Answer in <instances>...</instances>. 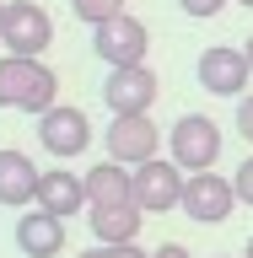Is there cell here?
Segmentation results:
<instances>
[{"instance_id": "cell-18", "label": "cell", "mask_w": 253, "mask_h": 258, "mask_svg": "<svg viewBox=\"0 0 253 258\" xmlns=\"http://www.w3.org/2000/svg\"><path fill=\"white\" fill-rule=\"evenodd\" d=\"M226 0H178V11L183 16H194V22H205V16H216Z\"/></svg>"}, {"instance_id": "cell-7", "label": "cell", "mask_w": 253, "mask_h": 258, "mask_svg": "<svg viewBox=\"0 0 253 258\" xmlns=\"http://www.w3.org/2000/svg\"><path fill=\"white\" fill-rule=\"evenodd\" d=\"M183 167L178 161H145V167H135V205L145 210V215H162V210H178L183 205Z\"/></svg>"}, {"instance_id": "cell-16", "label": "cell", "mask_w": 253, "mask_h": 258, "mask_svg": "<svg viewBox=\"0 0 253 258\" xmlns=\"http://www.w3.org/2000/svg\"><path fill=\"white\" fill-rule=\"evenodd\" d=\"M70 6H76V16L86 27H103L113 16H124V0H70Z\"/></svg>"}, {"instance_id": "cell-14", "label": "cell", "mask_w": 253, "mask_h": 258, "mask_svg": "<svg viewBox=\"0 0 253 258\" xmlns=\"http://www.w3.org/2000/svg\"><path fill=\"white\" fill-rule=\"evenodd\" d=\"M81 205H86V183H81L76 172H38V210H48V215H81Z\"/></svg>"}, {"instance_id": "cell-19", "label": "cell", "mask_w": 253, "mask_h": 258, "mask_svg": "<svg viewBox=\"0 0 253 258\" xmlns=\"http://www.w3.org/2000/svg\"><path fill=\"white\" fill-rule=\"evenodd\" d=\"M237 129H242V140L253 145V97H242V102H237Z\"/></svg>"}, {"instance_id": "cell-25", "label": "cell", "mask_w": 253, "mask_h": 258, "mask_svg": "<svg viewBox=\"0 0 253 258\" xmlns=\"http://www.w3.org/2000/svg\"><path fill=\"white\" fill-rule=\"evenodd\" d=\"M0 22H6V0H0Z\"/></svg>"}, {"instance_id": "cell-4", "label": "cell", "mask_w": 253, "mask_h": 258, "mask_svg": "<svg viewBox=\"0 0 253 258\" xmlns=\"http://www.w3.org/2000/svg\"><path fill=\"white\" fill-rule=\"evenodd\" d=\"M92 48L97 59L108 64V70H124V64H145V48H151V32H145V22H135V16H113V22H103V27H92Z\"/></svg>"}, {"instance_id": "cell-13", "label": "cell", "mask_w": 253, "mask_h": 258, "mask_svg": "<svg viewBox=\"0 0 253 258\" xmlns=\"http://www.w3.org/2000/svg\"><path fill=\"white\" fill-rule=\"evenodd\" d=\"M16 247L27 258H54L65 247V221L60 215H48V210H32L16 221Z\"/></svg>"}, {"instance_id": "cell-3", "label": "cell", "mask_w": 253, "mask_h": 258, "mask_svg": "<svg viewBox=\"0 0 253 258\" xmlns=\"http://www.w3.org/2000/svg\"><path fill=\"white\" fill-rule=\"evenodd\" d=\"M103 140H108V161L119 167H145V161H157L162 151V129L151 124V113H124V118H113L103 129Z\"/></svg>"}, {"instance_id": "cell-6", "label": "cell", "mask_w": 253, "mask_h": 258, "mask_svg": "<svg viewBox=\"0 0 253 258\" xmlns=\"http://www.w3.org/2000/svg\"><path fill=\"white\" fill-rule=\"evenodd\" d=\"M38 140L54 161H70L81 156L86 145H92V124H86V113L70 108V102H54L48 113H38Z\"/></svg>"}, {"instance_id": "cell-27", "label": "cell", "mask_w": 253, "mask_h": 258, "mask_svg": "<svg viewBox=\"0 0 253 258\" xmlns=\"http://www.w3.org/2000/svg\"><path fill=\"white\" fill-rule=\"evenodd\" d=\"M221 258H226V253H221Z\"/></svg>"}, {"instance_id": "cell-2", "label": "cell", "mask_w": 253, "mask_h": 258, "mask_svg": "<svg viewBox=\"0 0 253 258\" xmlns=\"http://www.w3.org/2000/svg\"><path fill=\"white\" fill-rule=\"evenodd\" d=\"M167 151H173L167 161H178L183 172H210L216 156H221V124L205 118V113H183L167 135Z\"/></svg>"}, {"instance_id": "cell-5", "label": "cell", "mask_w": 253, "mask_h": 258, "mask_svg": "<svg viewBox=\"0 0 253 258\" xmlns=\"http://www.w3.org/2000/svg\"><path fill=\"white\" fill-rule=\"evenodd\" d=\"M0 43L11 48V54L38 59V54L54 43V22H48V11L32 6V0H11V6H6V22H0Z\"/></svg>"}, {"instance_id": "cell-8", "label": "cell", "mask_w": 253, "mask_h": 258, "mask_svg": "<svg viewBox=\"0 0 253 258\" xmlns=\"http://www.w3.org/2000/svg\"><path fill=\"white\" fill-rule=\"evenodd\" d=\"M194 76H199V86H205L210 97H242V86L253 81V64H248V54H242V48L216 43V48H205V54H199Z\"/></svg>"}, {"instance_id": "cell-17", "label": "cell", "mask_w": 253, "mask_h": 258, "mask_svg": "<svg viewBox=\"0 0 253 258\" xmlns=\"http://www.w3.org/2000/svg\"><path fill=\"white\" fill-rule=\"evenodd\" d=\"M232 188H237V205H253V156L232 172Z\"/></svg>"}, {"instance_id": "cell-15", "label": "cell", "mask_w": 253, "mask_h": 258, "mask_svg": "<svg viewBox=\"0 0 253 258\" xmlns=\"http://www.w3.org/2000/svg\"><path fill=\"white\" fill-rule=\"evenodd\" d=\"M86 183V205H135V172H124L119 161H97Z\"/></svg>"}, {"instance_id": "cell-9", "label": "cell", "mask_w": 253, "mask_h": 258, "mask_svg": "<svg viewBox=\"0 0 253 258\" xmlns=\"http://www.w3.org/2000/svg\"><path fill=\"white\" fill-rule=\"evenodd\" d=\"M157 76L145 70V64H124V70H108V81H103V102H108L113 118H124V113H151V102H157Z\"/></svg>"}, {"instance_id": "cell-24", "label": "cell", "mask_w": 253, "mask_h": 258, "mask_svg": "<svg viewBox=\"0 0 253 258\" xmlns=\"http://www.w3.org/2000/svg\"><path fill=\"white\" fill-rule=\"evenodd\" d=\"M242 258H253V237H248V247H242Z\"/></svg>"}, {"instance_id": "cell-22", "label": "cell", "mask_w": 253, "mask_h": 258, "mask_svg": "<svg viewBox=\"0 0 253 258\" xmlns=\"http://www.w3.org/2000/svg\"><path fill=\"white\" fill-rule=\"evenodd\" d=\"M81 258H113V247H103V242H92V247H86Z\"/></svg>"}, {"instance_id": "cell-11", "label": "cell", "mask_w": 253, "mask_h": 258, "mask_svg": "<svg viewBox=\"0 0 253 258\" xmlns=\"http://www.w3.org/2000/svg\"><path fill=\"white\" fill-rule=\"evenodd\" d=\"M0 205L6 210L38 205V167L27 151H0Z\"/></svg>"}, {"instance_id": "cell-26", "label": "cell", "mask_w": 253, "mask_h": 258, "mask_svg": "<svg viewBox=\"0 0 253 258\" xmlns=\"http://www.w3.org/2000/svg\"><path fill=\"white\" fill-rule=\"evenodd\" d=\"M237 6H253V0H237Z\"/></svg>"}, {"instance_id": "cell-10", "label": "cell", "mask_w": 253, "mask_h": 258, "mask_svg": "<svg viewBox=\"0 0 253 258\" xmlns=\"http://www.w3.org/2000/svg\"><path fill=\"white\" fill-rule=\"evenodd\" d=\"M232 210H237V188L221 172H189V183H183V215H194L199 226H216Z\"/></svg>"}, {"instance_id": "cell-23", "label": "cell", "mask_w": 253, "mask_h": 258, "mask_svg": "<svg viewBox=\"0 0 253 258\" xmlns=\"http://www.w3.org/2000/svg\"><path fill=\"white\" fill-rule=\"evenodd\" d=\"M242 54H248V64H253V38H248V43H242Z\"/></svg>"}, {"instance_id": "cell-20", "label": "cell", "mask_w": 253, "mask_h": 258, "mask_svg": "<svg viewBox=\"0 0 253 258\" xmlns=\"http://www.w3.org/2000/svg\"><path fill=\"white\" fill-rule=\"evenodd\" d=\"M151 258H194V253H189V247H178V242H162Z\"/></svg>"}, {"instance_id": "cell-1", "label": "cell", "mask_w": 253, "mask_h": 258, "mask_svg": "<svg viewBox=\"0 0 253 258\" xmlns=\"http://www.w3.org/2000/svg\"><path fill=\"white\" fill-rule=\"evenodd\" d=\"M54 92H60V81L43 59H27V54L0 59V108H22L38 118V113L54 108Z\"/></svg>"}, {"instance_id": "cell-21", "label": "cell", "mask_w": 253, "mask_h": 258, "mask_svg": "<svg viewBox=\"0 0 253 258\" xmlns=\"http://www.w3.org/2000/svg\"><path fill=\"white\" fill-rule=\"evenodd\" d=\"M113 258H151V253H140L135 242H124V247H113Z\"/></svg>"}, {"instance_id": "cell-12", "label": "cell", "mask_w": 253, "mask_h": 258, "mask_svg": "<svg viewBox=\"0 0 253 258\" xmlns=\"http://www.w3.org/2000/svg\"><path fill=\"white\" fill-rule=\"evenodd\" d=\"M140 221H145L140 205H92V215H86V226H92V237L103 242V247L135 242L140 237Z\"/></svg>"}]
</instances>
